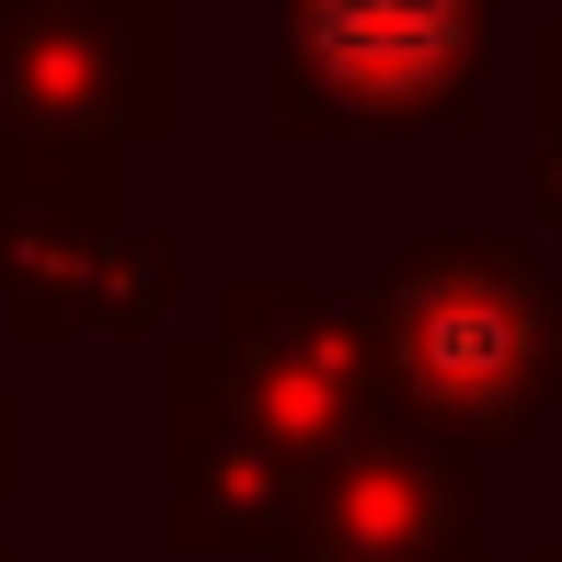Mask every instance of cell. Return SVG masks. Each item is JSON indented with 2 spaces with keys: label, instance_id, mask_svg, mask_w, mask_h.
Listing matches in <instances>:
<instances>
[{
  "label": "cell",
  "instance_id": "obj_1",
  "mask_svg": "<svg viewBox=\"0 0 562 562\" xmlns=\"http://www.w3.org/2000/svg\"><path fill=\"white\" fill-rule=\"evenodd\" d=\"M299 35H311V69L356 115H391V104H425V92L459 69L471 0H311Z\"/></svg>",
  "mask_w": 562,
  "mask_h": 562
}]
</instances>
